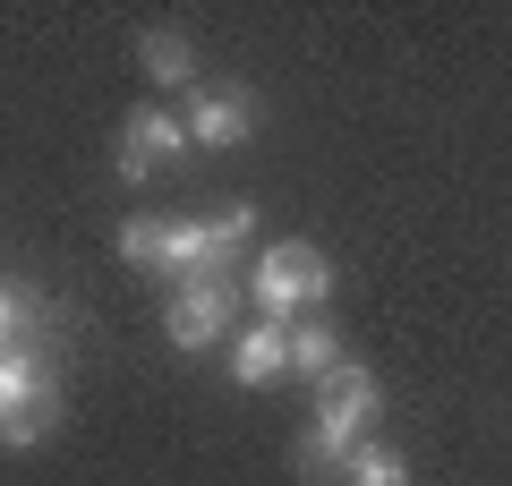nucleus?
<instances>
[{
  "label": "nucleus",
  "instance_id": "obj_1",
  "mask_svg": "<svg viewBox=\"0 0 512 486\" xmlns=\"http://www.w3.org/2000/svg\"><path fill=\"white\" fill-rule=\"evenodd\" d=\"M376 410H384L376 376H367L359 359H342L325 384H316V418H308V435H299V469H342L350 444L376 427Z\"/></svg>",
  "mask_w": 512,
  "mask_h": 486
},
{
  "label": "nucleus",
  "instance_id": "obj_12",
  "mask_svg": "<svg viewBox=\"0 0 512 486\" xmlns=\"http://www.w3.org/2000/svg\"><path fill=\"white\" fill-rule=\"evenodd\" d=\"M163 248H171V222H154V214L120 222V256H128L137 273H163Z\"/></svg>",
  "mask_w": 512,
  "mask_h": 486
},
{
  "label": "nucleus",
  "instance_id": "obj_7",
  "mask_svg": "<svg viewBox=\"0 0 512 486\" xmlns=\"http://www.w3.org/2000/svg\"><path fill=\"white\" fill-rule=\"evenodd\" d=\"M43 324H52L43 290L26 282V273H0V359H9V350H43Z\"/></svg>",
  "mask_w": 512,
  "mask_h": 486
},
{
  "label": "nucleus",
  "instance_id": "obj_8",
  "mask_svg": "<svg viewBox=\"0 0 512 486\" xmlns=\"http://www.w3.org/2000/svg\"><path fill=\"white\" fill-rule=\"evenodd\" d=\"M282 367H291V324H265V316H256L248 333L231 342V376L239 384H274Z\"/></svg>",
  "mask_w": 512,
  "mask_h": 486
},
{
  "label": "nucleus",
  "instance_id": "obj_4",
  "mask_svg": "<svg viewBox=\"0 0 512 486\" xmlns=\"http://www.w3.org/2000/svg\"><path fill=\"white\" fill-rule=\"evenodd\" d=\"M239 316V282L231 273H197V282H180V299L163 307V342L171 350H214L222 333H231Z\"/></svg>",
  "mask_w": 512,
  "mask_h": 486
},
{
  "label": "nucleus",
  "instance_id": "obj_11",
  "mask_svg": "<svg viewBox=\"0 0 512 486\" xmlns=\"http://www.w3.org/2000/svg\"><path fill=\"white\" fill-rule=\"evenodd\" d=\"M333 367H342V342H333L325 324H291V376H308V384H325Z\"/></svg>",
  "mask_w": 512,
  "mask_h": 486
},
{
  "label": "nucleus",
  "instance_id": "obj_3",
  "mask_svg": "<svg viewBox=\"0 0 512 486\" xmlns=\"http://www.w3.org/2000/svg\"><path fill=\"white\" fill-rule=\"evenodd\" d=\"M333 299V256L308 248V239H282V248L256 256V316L265 324H291L299 307H325Z\"/></svg>",
  "mask_w": 512,
  "mask_h": 486
},
{
  "label": "nucleus",
  "instance_id": "obj_5",
  "mask_svg": "<svg viewBox=\"0 0 512 486\" xmlns=\"http://www.w3.org/2000/svg\"><path fill=\"white\" fill-rule=\"evenodd\" d=\"M188 154V120L180 111H163V103H146V111H128L120 120V145H111V162H120V180L128 188H146L163 162H180Z\"/></svg>",
  "mask_w": 512,
  "mask_h": 486
},
{
  "label": "nucleus",
  "instance_id": "obj_9",
  "mask_svg": "<svg viewBox=\"0 0 512 486\" xmlns=\"http://www.w3.org/2000/svg\"><path fill=\"white\" fill-rule=\"evenodd\" d=\"M137 60H146L154 86H188V77H197V52H188V35H171V26H154V35L137 43Z\"/></svg>",
  "mask_w": 512,
  "mask_h": 486
},
{
  "label": "nucleus",
  "instance_id": "obj_6",
  "mask_svg": "<svg viewBox=\"0 0 512 486\" xmlns=\"http://www.w3.org/2000/svg\"><path fill=\"white\" fill-rule=\"evenodd\" d=\"M256 137V103L239 86H214L188 103V145H205V154H222V145H248Z\"/></svg>",
  "mask_w": 512,
  "mask_h": 486
},
{
  "label": "nucleus",
  "instance_id": "obj_2",
  "mask_svg": "<svg viewBox=\"0 0 512 486\" xmlns=\"http://www.w3.org/2000/svg\"><path fill=\"white\" fill-rule=\"evenodd\" d=\"M60 427V376H52V350H9L0 359V444L26 452Z\"/></svg>",
  "mask_w": 512,
  "mask_h": 486
},
{
  "label": "nucleus",
  "instance_id": "obj_10",
  "mask_svg": "<svg viewBox=\"0 0 512 486\" xmlns=\"http://www.w3.org/2000/svg\"><path fill=\"white\" fill-rule=\"evenodd\" d=\"M342 478H350V486H410V461H402L393 444H376V435H359L350 461H342Z\"/></svg>",
  "mask_w": 512,
  "mask_h": 486
}]
</instances>
